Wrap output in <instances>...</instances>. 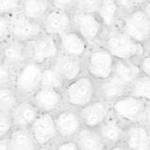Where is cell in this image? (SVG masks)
<instances>
[{
    "label": "cell",
    "mask_w": 150,
    "mask_h": 150,
    "mask_svg": "<svg viewBox=\"0 0 150 150\" xmlns=\"http://www.w3.org/2000/svg\"><path fill=\"white\" fill-rule=\"evenodd\" d=\"M145 101L126 95L112 103V112L126 126L142 123Z\"/></svg>",
    "instance_id": "cell-9"
},
{
    "label": "cell",
    "mask_w": 150,
    "mask_h": 150,
    "mask_svg": "<svg viewBox=\"0 0 150 150\" xmlns=\"http://www.w3.org/2000/svg\"><path fill=\"white\" fill-rule=\"evenodd\" d=\"M8 141L11 150H36L38 148L29 129H13Z\"/></svg>",
    "instance_id": "cell-26"
},
{
    "label": "cell",
    "mask_w": 150,
    "mask_h": 150,
    "mask_svg": "<svg viewBox=\"0 0 150 150\" xmlns=\"http://www.w3.org/2000/svg\"><path fill=\"white\" fill-rule=\"evenodd\" d=\"M97 15L107 31L116 28L121 18V12L117 1L116 0H102Z\"/></svg>",
    "instance_id": "cell-22"
},
{
    "label": "cell",
    "mask_w": 150,
    "mask_h": 150,
    "mask_svg": "<svg viewBox=\"0 0 150 150\" xmlns=\"http://www.w3.org/2000/svg\"><path fill=\"white\" fill-rule=\"evenodd\" d=\"M64 81L69 83L84 73L83 59L59 54L50 64Z\"/></svg>",
    "instance_id": "cell-16"
},
{
    "label": "cell",
    "mask_w": 150,
    "mask_h": 150,
    "mask_svg": "<svg viewBox=\"0 0 150 150\" xmlns=\"http://www.w3.org/2000/svg\"><path fill=\"white\" fill-rule=\"evenodd\" d=\"M115 58L100 44L91 46L83 58L84 73L96 82L110 78L114 73Z\"/></svg>",
    "instance_id": "cell-3"
},
{
    "label": "cell",
    "mask_w": 150,
    "mask_h": 150,
    "mask_svg": "<svg viewBox=\"0 0 150 150\" xmlns=\"http://www.w3.org/2000/svg\"><path fill=\"white\" fill-rule=\"evenodd\" d=\"M112 74L129 86L142 72L138 61L115 59Z\"/></svg>",
    "instance_id": "cell-24"
},
{
    "label": "cell",
    "mask_w": 150,
    "mask_h": 150,
    "mask_svg": "<svg viewBox=\"0 0 150 150\" xmlns=\"http://www.w3.org/2000/svg\"><path fill=\"white\" fill-rule=\"evenodd\" d=\"M12 129L13 123L11 115L0 112V140L8 138Z\"/></svg>",
    "instance_id": "cell-34"
},
{
    "label": "cell",
    "mask_w": 150,
    "mask_h": 150,
    "mask_svg": "<svg viewBox=\"0 0 150 150\" xmlns=\"http://www.w3.org/2000/svg\"><path fill=\"white\" fill-rule=\"evenodd\" d=\"M35 142L40 146H54L57 144L58 136L56 131L54 115L40 112L29 128Z\"/></svg>",
    "instance_id": "cell-10"
},
{
    "label": "cell",
    "mask_w": 150,
    "mask_h": 150,
    "mask_svg": "<svg viewBox=\"0 0 150 150\" xmlns=\"http://www.w3.org/2000/svg\"><path fill=\"white\" fill-rule=\"evenodd\" d=\"M41 87L56 89V90L63 91L66 86V82L64 79L60 76V74L52 67V66L46 65L43 66L41 72Z\"/></svg>",
    "instance_id": "cell-27"
},
{
    "label": "cell",
    "mask_w": 150,
    "mask_h": 150,
    "mask_svg": "<svg viewBox=\"0 0 150 150\" xmlns=\"http://www.w3.org/2000/svg\"><path fill=\"white\" fill-rule=\"evenodd\" d=\"M20 100L13 87H0V112L11 115Z\"/></svg>",
    "instance_id": "cell-29"
},
{
    "label": "cell",
    "mask_w": 150,
    "mask_h": 150,
    "mask_svg": "<svg viewBox=\"0 0 150 150\" xmlns=\"http://www.w3.org/2000/svg\"><path fill=\"white\" fill-rule=\"evenodd\" d=\"M62 92L66 106L80 110L97 100V82L83 73L66 83Z\"/></svg>",
    "instance_id": "cell-2"
},
{
    "label": "cell",
    "mask_w": 150,
    "mask_h": 150,
    "mask_svg": "<svg viewBox=\"0 0 150 150\" xmlns=\"http://www.w3.org/2000/svg\"><path fill=\"white\" fill-rule=\"evenodd\" d=\"M40 112L54 115L66 106L63 92L46 87H40L30 98Z\"/></svg>",
    "instance_id": "cell-13"
},
{
    "label": "cell",
    "mask_w": 150,
    "mask_h": 150,
    "mask_svg": "<svg viewBox=\"0 0 150 150\" xmlns=\"http://www.w3.org/2000/svg\"><path fill=\"white\" fill-rule=\"evenodd\" d=\"M59 54L83 59L90 45L73 28L57 37Z\"/></svg>",
    "instance_id": "cell-14"
},
{
    "label": "cell",
    "mask_w": 150,
    "mask_h": 150,
    "mask_svg": "<svg viewBox=\"0 0 150 150\" xmlns=\"http://www.w3.org/2000/svg\"><path fill=\"white\" fill-rule=\"evenodd\" d=\"M52 4V8L60 9V11L72 12L76 0H50Z\"/></svg>",
    "instance_id": "cell-35"
},
{
    "label": "cell",
    "mask_w": 150,
    "mask_h": 150,
    "mask_svg": "<svg viewBox=\"0 0 150 150\" xmlns=\"http://www.w3.org/2000/svg\"><path fill=\"white\" fill-rule=\"evenodd\" d=\"M141 150H150V144H148L147 146H145V147H144L143 149H141Z\"/></svg>",
    "instance_id": "cell-47"
},
{
    "label": "cell",
    "mask_w": 150,
    "mask_h": 150,
    "mask_svg": "<svg viewBox=\"0 0 150 150\" xmlns=\"http://www.w3.org/2000/svg\"><path fill=\"white\" fill-rule=\"evenodd\" d=\"M72 25L88 44L91 46L100 44L107 30L96 13L72 12Z\"/></svg>",
    "instance_id": "cell-5"
},
{
    "label": "cell",
    "mask_w": 150,
    "mask_h": 150,
    "mask_svg": "<svg viewBox=\"0 0 150 150\" xmlns=\"http://www.w3.org/2000/svg\"><path fill=\"white\" fill-rule=\"evenodd\" d=\"M123 144L129 150H141L149 144L147 127L132 124L126 127Z\"/></svg>",
    "instance_id": "cell-21"
},
{
    "label": "cell",
    "mask_w": 150,
    "mask_h": 150,
    "mask_svg": "<svg viewBox=\"0 0 150 150\" xmlns=\"http://www.w3.org/2000/svg\"><path fill=\"white\" fill-rule=\"evenodd\" d=\"M106 150H129V149L125 146L124 144H119L114 145V146L107 147Z\"/></svg>",
    "instance_id": "cell-42"
},
{
    "label": "cell",
    "mask_w": 150,
    "mask_h": 150,
    "mask_svg": "<svg viewBox=\"0 0 150 150\" xmlns=\"http://www.w3.org/2000/svg\"><path fill=\"white\" fill-rule=\"evenodd\" d=\"M36 150H54V146H40Z\"/></svg>",
    "instance_id": "cell-45"
},
{
    "label": "cell",
    "mask_w": 150,
    "mask_h": 150,
    "mask_svg": "<svg viewBox=\"0 0 150 150\" xmlns=\"http://www.w3.org/2000/svg\"><path fill=\"white\" fill-rule=\"evenodd\" d=\"M117 27L141 44L145 43L150 38V22L142 8L122 15Z\"/></svg>",
    "instance_id": "cell-7"
},
{
    "label": "cell",
    "mask_w": 150,
    "mask_h": 150,
    "mask_svg": "<svg viewBox=\"0 0 150 150\" xmlns=\"http://www.w3.org/2000/svg\"><path fill=\"white\" fill-rule=\"evenodd\" d=\"M142 9L144 11L145 15H146L148 21L150 22V1H148L147 3H145L144 6L142 7Z\"/></svg>",
    "instance_id": "cell-41"
},
{
    "label": "cell",
    "mask_w": 150,
    "mask_h": 150,
    "mask_svg": "<svg viewBox=\"0 0 150 150\" xmlns=\"http://www.w3.org/2000/svg\"><path fill=\"white\" fill-rule=\"evenodd\" d=\"M54 150H79L74 141H62L54 145Z\"/></svg>",
    "instance_id": "cell-38"
},
{
    "label": "cell",
    "mask_w": 150,
    "mask_h": 150,
    "mask_svg": "<svg viewBox=\"0 0 150 150\" xmlns=\"http://www.w3.org/2000/svg\"><path fill=\"white\" fill-rule=\"evenodd\" d=\"M40 114L31 100H21L11 114L13 129H29Z\"/></svg>",
    "instance_id": "cell-20"
},
{
    "label": "cell",
    "mask_w": 150,
    "mask_h": 150,
    "mask_svg": "<svg viewBox=\"0 0 150 150\" xmlns=\"http://www.w3.org/2000/svg\"><path fill=\"white\" fill-rule=\"evenodd\" d=\"M43 32L47 35L57 38L72 29V12L51 8L41 22Z\"/></svg>",
    "instance_id": "cell-15"
},
{
    "label": "cell",
    "mask_w": 150,
    "mask_h": 150,
    "mask_svg": "<svg viewBox=\"0 0 150 150\" xmlns=\"http://www.w3.org/2000/svg\"><path fill=\"white\" fill-rule=\"evenodd\" d=\"M0 60L17 69L21 68L28 61L25 43L11 38L0 47Z\"/></svg>",
    "instance_id": "cell-19"
},
{
    "label": "cell",
    "mask_w": 150,
    "mask_h": 150,
    "mask_svg": "<svg viewBox=\"0 0 150 150\" xmlns=\"http://www.w3.org/2000/svg\"><path fill=\"white\" fill-rule=\"evenodd\" d=\"M134 1L140 8H142L145 3H147L148 1H150V0H134Z\"/></svg>",
    "instance_id": "cell-44"
},
{
    "label": "cell",
    "mask_w": 150,
    "mask_h": 150,
    "mask_svg": "<svg viewBox=\"0 0 150 150\" xmlns=\"http://www.w3.org/2000/svg\"><path fill=\"white\" fill-rule=\"evenodd\" d=\"M129 95L144 101H150V78L141 74L129 87Z\"/></svg>",
    "instance_id": "cell-28"
},
{
    "label": "cell",
    "mask_w": 150,
    "mask_h": 150,
    "mask_svg": "<svg viewBox=\"0 0 150 150\" xmlns=\"http://www.w3.org/2000/svg\"><path fill=\"white\" fill-rule=\"evenodd\" d=\"M143 46L144 50V55H150V38L145 43L143 44Z\"/></svg>",
    "instance_id": "cell-43"
},
{
    "label": "cell",
    "mask_w": 150,
    "mask_h": 150,
    "mask_svg": "<svg viewBox=\"0 0 150 150\" xmlns=\"http://www.w3.org/2000/svg\"><path fill=\"white\" fill-rule=\"evenodd\" d=\"M54 119L59 142L74 141L83 128L79 111L69 106H65L56 112L54 115Z\"/></svg>",
    "instance_id": "cell-8"
},
{
    "label": "cell",
    "mask_w": 150,
    "mask_h": 150,
    "mask_svg": "<svg viewBox=\"0 0 150 150\" xmlns=\"http://www.w3.org/2000/svg\"><path fill=\"white\" fill-rule=\"evenodd\" d=\"M145 127L150 126V101L145 102L144 114H143V118H142V123Z\"/></svg>",
    "instance_id": "cell-39"
},
{
    "label": "cell",
    "mask_w": 150,
    "mask_h": 150,
    "mask_svg": "<svg viewBox=\"0 0 150 150\" xmlns=\"http://www.w3.org/2000/svg\"><path fill=\"white\" fill-rule=\"evenodd\" d=\"M11 39V15H0V47Z\"/></svg>",
    "instance_id": "cell-33"
},
{
    "label": "cell",
    "mask_w": 150,
    "mask_h": 150,
    "mask_svg": "<svg viewBox=\"0 0 150 150\" xmlns=\"http://www.w3.org/2000/svg\"><path fill=\"white\" fill-rule=\"evenodd\" d=\"M126 125L117 118L111 112L106 120L97 129L100 133L103 142L107 147L114 146V145L123 144L125 137Z\"/></svg>",
    "instance_id": "cell-17"
},
{
    "label": "cell",
    "mask_w": 150,
    "mask_h": 150,
    "mask_svg": "<svg viewBox=\"0 0 150 150\" xmlns=\"http://www.w3.org/2000/svg\"><path fill=\"white\" fill-rule=\"evenodd\" d=\"M11 38L23 43H27L43 34L41 23L23 16L19 11L11 15Z\"/></svg>",
    "instance_id": "cell-11"
},
{
    "label": "cell",
    "mask_w": 150,
    "mask_h": 150,
    "mask_svg": "<svg viewBox=\"0 0 150 150\" xmlns=\"http://www.w3.org/2000/svg\"><path fill=\"white\" fill-rule=\"evenodd\" d=\"M147 130H148V140H149V144H150V126L147 127Z\"/></svg>",
    "instance_id": "cell-46"
},
{
    "label": "cell",
    "mask_w": 150,
    "mask_h": 150,
    "mask_svg": "<svg viewBox=\"0 0 150 150\" xmlns=\"http://www.w3.org/2000/svg\"><path fill=\"white\" fill-rule=\"evenodd\" d=\"M0 150H11V146H9L8 138L0 140Z\"/></svg>",
    "instance_id": "cell-40"
},
{
    "label": "cell",
    "mask_w": 150,
    "mask_h": 150,
    "mask_svg": "<svg viewBox=\"0 0 150 150\" xmlns=\"http://www.w3.org/2000/svg\"><path fill=\"white\" fill-rule=\"evenodd\" d=\"M79 150H106L107 146L97 129L83 128L74 139Z\"/></svg>",
    "instance_id": "cell-25"
},
{
    "label": "cell",
    "mask_w": 150,
    "mask_h": 150,
    "mask_svg": "<svg viewBox=\"0 0 150 150\" xmlns=\"http://www.w3.org/2000/svg\"><path fill=\"white\" fill-rule=\"evenodd\" d=\"M17 69L0 60V87H13Z\"/></svg>",
    "instance_id": "cell-30"
},
{
    "label": "cell",
    "mask_w": 150,
    "mask_h": 150,
    "mask_svg": "<svg viewBox=\"0 0 150 150\" xmlns=\"http://www.w3.org/2000/svg\"><path fill=\"white\" fill-rule=\"evenodd\" d=\"M115 59L139 61L144 55L143 44L138 43L118 27L108 30L100 42Z\"/></svg>",
    "instance_id": "cell-1"
},
{
    "label": "cell",
    "mask_w": 150,
    "mask_h": 150,
    "mask_svg": "<svg viewBox=\"0 0 150 150\" xmlns=\"http://www.w3.org/2000/svg\"><path fill=\"white\" fill-rule=\"evenodd\" d=\"M51 8L50 0H23L20 12L30 20L41 23Z\"/></svg>",
    "instance_id": "cell-23"
},
{
    "label": "cell",
    "mask_w": 150,
    "mask_h": 150,
    "mask_svg": "<svg viewBox=\"0 0 150 150\" xmlns=\"http://www.w3.org/2000/svg\"><path fill=\"white\" fill-rule=\"evenodd\" d=\"M129 87L128 84L112 74L110 78L97 82V98L112 104L118 98L128 95Z\"/></svg>",
    "instance_id": "cell-18"
},
{
    "label": "cell",
    "mask_w": 150,
    "mask_h": 150,
    "mask_svg": "<svg viewBox=\"0 0 150 150\" xmlns=\"http://www.w3.org/2000/svg\"><path fill=\"white\" fill-rule=\"evenodd\" d=\"M101 1L102 0H76L73 11L97 14Z\"/></svg>",
    "instance_id": "cell-31"
},
{
    "label": "cell",
    "mask_w": 150,
    "mask_h": 150,
    "mask_svg": "<svg viewBox=\"0 0 150 150\" xmlns=\"http://www.w3.org/2000/svg\"><path fill=\"white\" fill-rule=\"evenodd\" d=\"M116 1L120 8L121 16L140 8L138 5L135 3L134 0H116Z\"/></svg>",
    "instance_id": "cell-36"
},
{
    "label": "cell",
    "mask_w": 150,
    "mask_h": 150,
    "mask_svg": "<svg viewBox=\"0 0 150 150\" xmlns=\"http://www.w3.org/2000/svg\"><path fill=\"white\" fill-rule=\"evenodd\" d=\"M138 62L142 74L150 78V55H144Z\"/></svg>",
    "instance_id": "cell-37"
},
{
    "label": "cell",
    "mask_w": 150,
    "mask_h": 150,
    "mask_svg": "<svg viewBox=\"0 0 150 150\" xmlns=\"http://www.w3.org/2000/svg\"><path fill=\"white\" fill-rule=\"evenodd\" d=\"M42 66L32 61L23 65L17 69L13 88L21 100H30L32 96L41 87Z\"/></svg>",
    "instance_id": "cell-4"
},
{
    "label": "cell",
    "mask_w": 150,
    "mask_h": 150,
    "mask_svg": "<svg viewBox=\"0 0 150 150\" xmlns=\"http://www.w3.org/2000/svg\"><path fill=\"white\" fill-rule=\"evenodd\" d=\"M23 0H0V15H12L20 11Z\"/></svg>",
    "instance_id": "cell-32"
},
{
    "label": "cell",
    "mask_w": 150,
    "mask_h": 150,
    "mask_svg": "<svg viewBox=\"0 0 150 150\" xmlns=\"http://www.w3.org/2000/svg\"><path fill=\"white\" fill-rule=\"evenodd\" d=\"M25 47L28 61H32L42 67L51 64L59 54L57 38L45 33L25 43Z\"/></svg>",
    "instance_id": "cell-6"
},
{
    "label": "cell",
    "mask_w": 150,
    "mask_h": 150,
    "mask_svg": "<svg viewBox=\"0 0 150 150\" xmlns=\"http://www.w3.org/2000/svg\"><path fill=\"white\" fill-rule=\"evenodd\" d=\"M78 111L83 128L97 129L111 114L112 104L97 98Z\"/></svg>",
    "instance_id": "cell-12"
}]
</instances>
